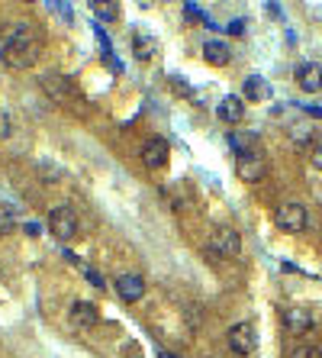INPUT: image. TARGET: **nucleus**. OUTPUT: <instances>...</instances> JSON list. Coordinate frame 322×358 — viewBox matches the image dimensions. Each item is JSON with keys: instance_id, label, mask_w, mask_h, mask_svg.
Instances as JSON below:
<instances>
[{"instance_id": "nucleus-17", "label": "nucleus", "mask_w": 322, "mask_h": 358, "mask_svg": "<svg viewBox=\"0 0 322 358\" xmlns=\"http://www.w3.org/2000/svg\"><path fill=\"white\" fill-rule=\"evenodd\" d=\"M91 10H93V17L103 19V23H110V19L120 17V7H116V3H91Z\"/></svg>"}, {"instance_id": "nucleus-23", "label": "nucleus", "mask_w": 322, "mask_h": 358, "mask_svg": "<svg viewBox=\"0 0 322 358\" xmlns=\"http://www.w3.org/2000/svg\"><path fill=\"white\" fill-rule=\"evenodd\" d=\"M171 84H175V87H177V91H181V94H184V97H193V91H190V87H187V84H184V81H181V78H177V75H171Z\"/></svg>"}, {"instance_id": "nucleus-24", "label": "nucleus", "mask_w": 322, "mask_h": 358, "mask_svg": "<svg viewBox=\"0 0 322 358\" xmlns=\"http://www.w3.org/2000/svg\"><path fill=\"white\" fill-rule=\"evenodd\" d=\"M87 281L93 284V287H97V291H103V287H107V284H103V278L97 271H91V268H87Z\"/></svg>"}, {"instance_id": "nucleus-15", "label": "nucleus", "mask_w": 322, "mask_h": 358, "mask_svg": "<svg viewBox=\"0 0 322 358\" xmlns=\"http://www.w3.org/2000/svg\"><path fill=\"white\" fill-rule=\"evenodd\" d=\"M155 48H158V39L152 36V33H145V29L132 33V55H136L138 62H152V58H155Z\"/></svg>"}, {"instance_id": "nucleus-12", "label": "nucleus", "mask_w": 322, "mask_h": 358, "mask_svg": "<svg viewBox=\"0 0 322 358\" xmlns=\"http://www.w3.org/2000/svg\"><path fill=\"white\" fill-rule=\"evenodd\" d=\"M71 323L78 326V330H91L93 323L100 320V310H97V303H91V301H78V303H71Z\"/></svg>"}, {"instance_id": "nucleus-21", "label": "nucleus", "mask_w": 322, "mask_h": 358, "mask_svg": "<svg viewBox=\"0 0 322 358\" xmlns=\"http://www.w3.org/2000/svg\"><path fill=\"white\" fill-rule=\"evenodd\" d=\"M294 139H296V142H303V145H306V142L313 139V129H310V126H303V129H294Z\"/></svg>"}, {"instance_id": "nucleus-5", "label": "nucleus", "mask_w": 322, "mask_h": 358, "mask_svg": "<svg viewBox=\"0 0 322 358\" xmlns=\"http://www.w3.org/2000/svg\"><path fill=\"white\" fill-rule=\"evenodd\" d=\"M48 233L58 239V242H71L78 236V213L71 207H55L48 213Z\"/></svg>"}, {"instance_id": "nucleus-8", "label": "nucleus", "mask_w": 322, "mask_h": 358, "mask_svg": "<svg viewBox=\"0 0 322 358\" xmlns=\"http://www.w3.org/2000/svg\"><path fill=\"white\" fill-rule=\"evenodd\" d=\"M296 87L306 94H319L322 91V65L319 62H303L296 68Z\"/></svg>"}, {"instance_id": "nucleus-4", "label": "nucleus", "mask_w": 322, "mask_h": 358, "mask_svg": "<svg viewBox=\"0 0 322 358\" xmlns=\"http://www.w3.org/2000/svg\"><path fill=\"white\" fill-rule=\"evenodd\" d=\"M235 171H239L242 181L258 184V181L267 174V159L258 149H242L239 155H235Z\"/></svg>"}, {"instance_id": "nucleus-11", "label": "nucleus", "mask_w": 322, "mask_h": 358, "mask_svg": "<svg viewBox=\"0 0 322 358\" xmlns=\"http://www.w3.org/2000/svg\"><path fill=\"white\" fill-rule=\"evenodd\" d=\"M280 320H284L287 332H306L313 326V313L306 310V307H284V310H280Z\"/></svg>"}, {"instance_id": "nucleus-26", "label": "nucleus", "mask_w": 322, "mask_h": 358, "mask_svg": "<svg viewBox=\"0 0 322 358\" xmlns=\"http://www.w3.org/2000/svg\"><path fill=\"white\" fill-rule=\"evenodd\" d=\"M26 236H39V233H42V226H39V223H26Z\"/></svg>"}, {"instance_id": "nucleus-10", "label": "nucleus", "mask_w": 322, "mask_h": 358, "mask_svg": "<svg viewBox=\"0 0 322 358\" xmlns=\"http://www.w3.org/2000/svg\"><path fill=\"white\" fill-rule=\"evenodd\" d=\"M203 58H206V65L213 68H222L232 62V48L226 39H206L203 42Z\"/></svg>"}, {"instance_id": "nucleus-9", "label": "nucleus", "mask_w": 322, "mask_h": 358, "mask_svg": "<svg viewBox=\"0 0 322 358\" xmlns=\"http://www.w3.org/2000/svg\"><path fill=\"white\" fill-rule=\"evenodd\" d=\"M116 294H120L126 303L142 301V294H145V278H142V274H120V278H116Z\"/></svg>"}, {"instance_id": "nucleus-28", "label": "nucleus", "mask_w": 322, "mask_h": 358, "mask_svg": "<svg viewBox=\"0 0 322 358\" xmlns=\"http://www.w3.org/2000/svg\"><path fill=\"white\" fill-rule=\"evenodd\" d=\"M161 358H175V355H168V352H165V355H161Z\"/></svg>"}, {"instance_id": "nucleus-14", "label": "nucleus", "mask_w": 322, "mask_h": 358, "mask_svg": "<svg viewBox=\"0 0 322 358\" xmlns=\"http://www.w3.org/2000/svg\"><path fill=\"white\" fill-rule=\"evenodd\" d=\"M242 94H245L242 100H249V104H265V100H271V84L261 75H249L242 84Z\"/></svg>"}, {"instance_id": "nucleus-25", "label": "nucleus", "mask_w": 322, "mask_h": 358, "mask_svg": "<svg viewBox=\"0 0 322 358\" xmlns=\"http://www.w3.org/2000/svg\"><path fill=\"white\" fill-rule=\"evenodd\" d=\"M52 10H58L64 19H71V7H68V3H52Z\"/></svg>"}, {"instance_id": "nucleus-7", "label": "nucleus", "mask_w": 322, "mask_h": 358, "mask_svg": "<svg viewBox=\"0 0 322 358\" xmlns=\"http://www.w3.org/2000/svg\"><path fill=\"white\" fill-rule=\"evenodd\" d=\"M229 349L235 355H251L258 349V332L251 323H235L229 330Z\"/></svg>"}, {"instance_id": "nucleus-18", "label": "nucleus", "mask_w": 322, "mask_h": 358, "mask_svg": "<svg viewBox=\"0 0 322 358\" xmlns=\"http://www.w3.org/2000/svg\"><path fill=\"white\" fill-rule=\"evenodd\" d=\"M10 132H13V116L7 110H0V142L10 139Z\"/></svg>"}, {"instance_id": "nucleus-27", "label": "nucleus", "mask_w": 322, "mask_h": 358, "mask_svg": "<svg viewBox=\"0 0 322 358\" xmlns=\"http://www.w3.org/2000/svg\"><path fill=\"white\" fill-rule=\"evenodd\" d=\"M129 358H142V355H138V352H132V355H129Z\"/></svg>"}, {"instance_id": "nucleus-19", "label": "nucleus", "mask_w": 322, "mask_h": 358, "mask_svg": "<svg viewBox=\"0 0 322 358\" xmlns=\"http://www.w3.org/2000/svg\"><path fill=\"white\" fill-rule=\"evenodd\" d=\"M290 358H322V349H316V346H296Z\"/></svg>"}, {"instance_id": "nucleus-20", "label": "nucleus", "mask_w": 322, "mask_h": 358, "mask_svg": "<svg viewBox=\"0 0 322 358\" xmlns=\"http://www.w3.org/2000/svg\"><path fill=\"white\" fill-rule=\"evenodd\" d=\"M310 155H313V165L322 171V139H316V142H313V152H310Z\"/></svg>"}, {"instance_id": "nucleus-22", "label": "nucleus", "mask_w": 322, "mask_h": 358, "mask_svg": "<svg viewBox=\"0 0 322 358\" xmlns=\"http://www.w3.org/2000/svg\"><path fill=\"white\" fill-rule=\"evenodd\" d=\"M229 36H245V19H232V23H229Z\"/></svg>"}, {"instance_id": "nucleus-2", "label": "nucleus", "mask_w": 322, "mask_h": 358, "mask_svg": "<svg viewBox=\"0 0 322 358\" xmlns=\"http://www.w3.org/2000/svg\"><path fill=\"white\" fill-rule=\"evenodd\" d=\"M206 252L216 258H239L242 252V239L232 226H213L206 236Z\"/></svg>"}, {"instance_id": "nucleus-13", "label": "nucleus", "mask_w": 322, "mask_h": 358, "mask_svg": "<svg viewBox=\"0 0 322 358\" xmlns=\"http://www.w3.org/2000/svg\"><path fill=\"white\" fill-rule=\"evenodd\" d=\"M216 114H220L222 123H229V126H235V123L245 120V100L235 94H226L220 100V107H216Z\"/></svg>"}, {"instance_id": "nucleus-3", "label": "nucleus", "mask_w": 322, "mask_h": 358, "mask_svg": "<svg viewBox=\"0 0 322 358\" xmlns=\"http://www.w3.org/2000/svg\"><path fill=\"white\" fill-rule=\"evenodd\" d=\"M274 223L280 233H303L310 217H306V207L300 200H284V204H277V210H274Z\"/></svg>"}, {"instance_id": "nucleus-16", "label": "nucleus", "mask_w": 322, "mask_h": 358, "mask_svg": "<svg viewBox=\"0 0 322 358\" xmlns=\"http://www.w3.org/2000/svg\"><path fill=\"white\" fill-rule=\"evenodd\" d=\"M17 226H19L17 207H13V204H0V236H10Z\"/></svg>"}, {"instance_id": "nucleus-1", "label": "nucleus", "mask_w": 322, "mask_h": 358, "mask_svg": "<svg viewBox=\"0 0 322 358\" xmlns=\"http://www.w3.org/2000/svg\"><path fill=\"white\" fill-rule=\"evenodd\" d=\"M39 52H42V39H39V29L29 23V19H19L0 36V62L13 71H26V68L36 65Z\"/></svg>"}, {"instance_id": "nucleus-6", "label": "nucleus", "mask_w": 322, "mask_h": 358, "mask_svg": "<svg viewBox=\"0 0 322 358\" xmlns=\"http://www.w3.org/2000/svg\"><path fill=\"white\" fill-rule=\"evenodd\" d=\"M168 159H171V145H168V139H161V136H152V139L142 145V165H145L148 171H161L168 165Z\"/></svg>"}]
</instances>
